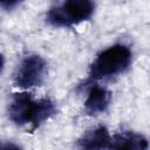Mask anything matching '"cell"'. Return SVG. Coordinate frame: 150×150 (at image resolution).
Instances as JSON below:
<instances>
[{"mask_svg":"<svg viewBox=\"0 0 150 150\" xmlns=\"http://www.w3.org/2000/svg\"><path fill=\"white\" fill-rule=\"evenodd\" d=\"M56 112L55 103L50 98L34 100L28 93H16L8 107L9 118L18 125L30 124L36 129Z\"/></svg>","mask_w":150,"mask_h":150,"instance_id":"cell-1","label":"cell"},{"mask_svg":"<svg viewBox=\"0 0 150 150\" xmlns=\"http://www.w3.org/2000/svg\"><path fill=\"white\" fill-rule=\"evenodd\" d=\"M132 53L125 45H114L101 52L89 69V81H98L124 73L131 64Z\"/></svg>","mask_w":150,"mask_h":150,"instance_id":"cell-2","label":"cell"},{"mask_svg":"<svg viewBox=\"0 0 150 150\" xmlns=\"http://www.w3.org/2000/svg\"><path fill=\"white\" fill-rule=\"evenodd\" d=\"M94 11V0H64L49 9L47 22L54 27H71L89 20Z\"/></svg>","mask_w":150,"mask_h":150,"instance_id":"cell-3","label":"cell"},{"mask_svg":"<svg viewBox=\"0 0 150 150\" xmlns=\"http://www.w3.org/2000/svg\"><path fill=\"white\" fill-rule=\"evenodd\" d=\"M47 71L46 61L39 55H28L19 64L15 75V86L28 89L32 87L41 86Z\"/></svg>","mask_w":150,"mask_h":150,"instance_id":"cell-4","label":"cell"},{"mask_svg":"<svg viewBox=\"0 0 150 150\" xmlns=\"http://www.w3.org/2000/svg\"><path fill=\"white\" fill-rule=\"evenodd\" d=\"M111 101V93L101 86H94L90 88L87 100L84 102V110L88 115L94 116L105 111Z\"/></svg>","mask_w":150,"mask_h":150,"instance_id":"cell-5","label":"cell"},{"mask_svg":"<svg viewBox=\"0 0 150 150\" xmlns=\"http://www.w3.org/2000/svg\"><path fill=\"white\" fill-rule=\"evenodd\" d=\"M148 141L144 136L132 131H121L111 137L110 149H130L145 150L148 149Z\"/></svg>","mask_w":150,"mask_h":150,"instance_id":"cell-6","label":"cell"},{"mask_svg":"<svg viewBox=\"0 0 150 150\" xmlns=\"http://www.w3.org/2000/svg\"><path fill=\"white\" fill-rule=\"evenodd\" d=\"M111 136L108 129L100 125L87 134H84L79 139V145L83 149H110Z\"/></svg>","mask_w":150,"mask_h":150,"instance_id":"cell-7","label":"cell"},{"mask_svg":"<svg viewBox=\"0 0 150 150\" xmlns=\"http://www.w3.org/2000/svg\"><path fill=\"white\" fill-rule=\"evenodd\" d=\"M22 1L23 0H0V7H2L4 9H12Z\"/></svg>","mask_w":150,"mask_h":150,"instance_id":"cell-8","label":"cell"},{"mask_svg":"<svg viewBox=\"0 0 150 150\" xmlns=\"http://www.w3.org/2000/svg\"><path fill=\"white\" fill-rule=\"evenodd\" d=\"M0 148H15V149H18L19 145H15V144H0Z\"/></svg>","mask_w":150,"mask_h":150,"instance_id":"cell-9","label":"cell"},{"mask_svg":"<svg viewBox=\"0 0 150 150\" xmlns=\"http://www.w3.org/2000/svg\"><path fill=\"white\" fill-rule=\"evenodd\" d=\"M2 68H4V56L0 54V73H1Z\"/></svg>","mask_w":150,"mask_h":150,"instance_id":"cell-10","label":"cell"}]
</instances>
